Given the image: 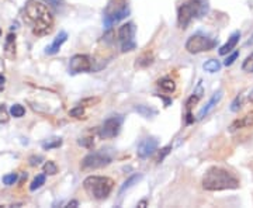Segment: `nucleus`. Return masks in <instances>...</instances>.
Segmentation results:
<instances>
[{"label": "nucleus", "instance_id": "4c0bfd02", "mask_svg": "<svg viewBox=\"0 0 253 208\" xmlns=\"http://www.w3.org/2000/svg\"><path fill=\"white\" fill-rule=\"evenodd\" d=\"M72 206H78V201H71V203L68 204V207H72Z\"/></svg>", "mask_w": 253, "mask_h": 208}, {"label": "nucleus", "instance_id": "7ed1b4c3", "mask_svg": "<svg viewBox=\"0 0 253 208\" xmlns=\"http://www.w3.org/2000/svg\"><path fill=\"white\" fill-rule=\"evenodd\" d=\"M83 189L95 200H106L114 189V180L107 176H89L83 180Z\"/></svg>", "mask_w": 253, "mask_h": 208}, {"label": "nucleus", "instance_id": "5701e85b", "mask_svg": "<svg viewBox=\"0 0 253 208\" xmlns=\"http://www.w3.org/2000/svg\"><path fill=\"white\" fill-rule=\"evenodd\" d=\"M62 145V139H58V138H54V139H49L47 142L42 144V148L45 151H49V149H54V148H59Z\"/></svg>", "mask_w": 253, "mask_h": 208}, {"label": "nucleus", "instance_id": "2f4dec72", "mask_svg": "<svg viewBox=\"0 0 253 208\" xmlns=\"http://www.w3.org/2000/svg\"><path fill=\"white\" fill-rule=\"evenodd\" d=\"M9 121V113L4 106H0V124H6Z\"/></svg>", "mask_w": 253, "mask_h": 208}, {"label": "nucleus", "instance_id": "9d476101", "mask_svg": "<svg viewBox=\"0 0 253 208\" xmlns=\"http://www.w3.org/2000/svg\"><path fill=\"white\" fill-rule=\"evenodd\" d=\"M157 149L156 138H145L138 145V156L139 158H148Z\"/></svg>", "mask_w": 253, "mask_h": 208}, {"label": "nucleus", "instance_id": "6ab92c4d", "mask_svg": "<svg viewBox=\"0 0 253 208\" xmlns=\"http://www.w3.org/2000/svg\"><path fill=\"white\" fill-rule=\"evenodd\" d=\"M203 68H204L208 74H215V72H218L221 69V63H219L218 59H208L203 65Z\"/></svg>", "mask_w": 253, "mask_h": 208}, {"label": "nucleus", "instance_id": "cd10ccee", "mask_svg": "<svg viewBox=\"0 0 253 208\" xmlns=\"http://www.w3.org/2000/svg\"><path fill=\"white\" fill-rule=\"evenodd\" d=\"M16 182H17V174L16 173H9V174L3 176V183L6 186H13Z\"/></svg>", "mask_w": 253, "mask_h": 208}, {"label": "nucleus", "instance_id": "423d86ee", "mask_svg": "<svg viewBox=\"0 0 253 208\" xmlns=\"http://www.w3.org/2000/svg\"><path fill=\"white\" fill-rule=\"evenodd\" d=\"M217 45V41L215 39H211V38L204 37V36H200V34H195L187 39L186 42V49L190 52V54H200V52H205V51H210Z\"/></svg>", "mask_w": 253, "mask_h": 208}, {"label": "nucleus", "instance_id": "e433bc0d", "mask_svg": "<svg viewBox=\"0 0 253 208\" xmlns=\"http://www.w3.org/2000/svg\"><path fill=\"white\" fill-rule=\"evenodd\" d=\"M4 82H6V79H4V76H3V75H0V86L4 85Z\"/></svg>", "mask_w": 253, "mask_h": 208}, {"label": "nucleus", "instance_id": "f3484780", "mask_svg": "<svg viewBox=\"0 0 253 208\" xmlns=\"http://www.w3.org/2000/svg\"><path fill=\"white\" fill-rule=\"evenodd\" d=\"M157 85L160 87V90L165 92V93H173V92L176 90V83H175V80H173L172 77H169V76L162 77V79L157 82Z\"/></svg>", "mask_w": 253, "mask_h": 208}, {"label": "nucleus", "instance_id": "ea45409f", "mask_svg": "<svg viewBox=\"0 0 253 208\" xmlns=\"http://www.w3.org/2000/svg\"><path fill=\"white\" fill-rule=\"evenodd\" d=\"M0 36H1V28H0Z\"/></svg>", "mask_w": 253, "mask_h": 208}, {"label": "nucleus", "instance_id": "f257e3e1", "mask_svg": "<svg viewBox=\"0 0 253 208\" xmlns=\"http://www.w3.org/2000/svg\"><path fill=\"white\" fill-rule=\"evenodd\" d=\"M24 19L33 27V33L37 37H44L52 31L54 17L48 7L37 0H28L25 3Z\"/></svg>", "mask_w": 253, "mask_h": 208}, {"label": "nucleus", "instance_id": "f8f14e48", "mask_svg": "<svg viewBox=\"0 0 253 208\" xmlns=\"http://www.w3.org/2000/svg\"><path fill=\"white\" fill-rule=\"evenodd\" d=\"M135 24L134 23H127V24L121 25L120 30H118V38H120L121 44H125V42H131L133 41L134 36H135Z\"/></svg>", "mask_w": 253, "mask_h": 208}, {"label": "nucleus", "instance_id": "9b49d317", "mask_svg": "<svg viewBox=\"0 0 253 208\" xmlns=\"http://www.w3.org/2000/svg\"><path fill=\"white\" fill-rule=\"evenodd\" d=\"M253 127V111H249L246 115H243L242 118H238L235 120L234 123L229 125L228 131L229 132H235L238 130H242V128H251Z\"/></svg>", "mask_w": 253, "mask_h": 208}, {"label": "nucleus", "instance_id": "0eeeda50", "mask_svg": "<svg viewBox=\"0 0 253 208\" xmlns=\"http://www.w3.org/2000/svg\"><path fill=\"white\" fill-rule=\"evenodd\" d=\"M110 163H111V158L109 155H106L104 152H93L84 156L80 163V168L82 170H95V169L104 168Z\"/></svg>", "mask_w": 253, "mask_h": 208}, {"label": "nucleus", "instance_id": "412c9836", "mask_svg": "<svg viewBox=\"0 0 253 208\" xmlns=\"http://www.w3.org/2000/svg\"><path fill=\"white\" fill-rule=\"evenodd\" d=\"M42 184H45V174H38L36 179L33 180L31 186H30V190L31 191H36L37 189H39Z\"/></svg>", "mask_w": 253, "mask_h": 208}, {"label": "nucleus", "instance_id": "20e7f679", "mask_svg": "<svg viewBox=\"0 0 253 208\" xmlns=\"http://www.w3.org/2000/svg\"><path fill=\"white\" fill-rule=\"evenodd\" d=\"M203 7H204L203 0H189L183 3L177 10V23L180 28H187V25L190 24L194 17L201 14Z\"/></svg>", "mask_w": 253, "mask_h": 208}, {"label": "nucleus", "instance_id": "72a5a7b5", "mask_svg": "<svg viewBox=\"0 0 253 208\" xmlns=\"http://www.w3.org/2000/svg\"><path fill=\"white\" fill-rule=\"evenodd\" d=\"M170 151H172V147H170V145H169V147H166V148H163V149H162V153H159V156H157V159H156L157 163H159V162H162V160H163V158H165V156L168 155Z\"/></svg>", "mask_w": 253, "mask_h": 208}, {"label": "nucleus", "instance_id": "2eb2a0df", "mask_svg": "<svg viewBox=\"0 0 253 208\" xmlns=\"http://www.w3.org/2000/svg\"><path fill=\"white\" fill-rule=\"evenodd\" d=\"M66 39H68V34H66L65 31H60L59 34L57 36V38L54 39V42H52L49 47H47V51H45V52H47L48 55H55V54H58L60 47L63 45V42H65Z\"/></svg>", "mask_w": 253, "mask_h": 208}, {"label": "nucleus", "instance_id": "a211bd4d", "mask_svg": "<svg viewBox=\"0 0 253 208\" xmlns=\"http://www.w3.org/2000/svg\"><path fill=\"white\" fill-rule=\"evenodd\" d=\"M4 52L9 58H14L16 57V36L14 34H9L4 42Z\"/></svg>", "mask_w": 253, "mask_h": 208}, {"label": "nucleus", "instance_id": "4468645a", "mask_svg": "<svg viewBox=\"0 0 253 208\" xmlns=\"http://www.w3.org/2000/svg\"><path fill=\"white\" fill-rule=\"evenodd\" d=\"M239 38H241V33H239V31H235V33L228 38V41L219 48V55H227L229 52H232V51L235 49V47L238 45Z\"/></svg>", "mask_w": 253, "mask_h": 208}, {"label": "nucleus", "instance_id": "f704fd0d", "mask_svg": "<svg viewBox=\"0 0 253 208\" xmlns=\"http://www.w3.org/2000/svg\"><path fill=\"white\" fill-rule=\"evenodd\" d=\"M41 160H42L41 156H33V158H30V165L31 166H37V165L41 163Z\"/></svg>", "mask_w": 253, "mask_h": 208}, {"label": "nucleus", "instance_id": "bb28decb", "mask_svg": "<svg viewBox=\"0 0 253 208\" xmlns=\"http://www.w3.org/2000/svg\"><path fill=\"white\" fill-rule=\"evenodd\" d=\"M98 103H100V98L98 97H89L82 100L79 104L83 106V107H92V106H96V104H98Z\"/></svg>", "mask_w": 253, "mask_h": 208}, {"label": "nucleus", "instance_id": "c85d7f7f", "mask_svg": "<svg viewBox=\"0 0 253 208\" xmlns=\"http://www.w3.org/2000/svg\"><path fill=\"white\" fill-rule=\"evenodd\" d=\"M135 110L138 111V113H141L144 117H151V115H154V114H156V111L155 110H151V109H146L144 106H138V107H135Z\"/></svg>", "mask_w": 253, "mask_h": 208}, {"label": "nucleus", "instance_id": "393cba45", "mask_svg": "<svg viewBox=\"0 0 253 208\" xmlns=\"http://www.w3.org/2000/svg\"><path fill=\"white\" fill-rule=\"evenodd\" d=\"M242 71L243 72H253V54H251L245 61H243V63H242Z\"/></svg>", "mask_w": 253, "mask_h": 208}, {"label": "nucleus", "instance_id": "4be33fe9", "mask_svg": "<svg viewBox=\"0 0 253 208\" xmlns=\"http://www.w3.org/2000/svg\"><path fill=\"white\" fill-rule=\"evenodd\" d=\"M10 114H12L13 117H16V118H20V117H23L25 114V109L21 104H14L10 109Z\"/></svg>", "mask_w": 253, "mask_h": 208}, {"label": "nucleus", "instance_id": "ddd939ff", "mask_svg": "<svg viewBox=\"0 0 253 208\" xmlns=\"http://www.w3.org/2000/svg\"><path fill=\"white\" fill-rule=\"evenodd\" d=\"M222 93H224L222 90H218V92H215V93L213 95V97L210 98V101H208V103L205 104L204 107H203V109L200 110V113H198V120H203L205 115H207V114H208L210 111L213 110V109H214V107L217 106L218 103H219V100L222 98Z\"/></svg>", "mask_w": 253, "mask_h": 208}, {"label": "nucleus", "instance_id": "6e6552de", "mask_svg": "<svg viewBox=\"0 0 253 208\" xmlns=\"http://www.w3.org/2000/svg\"><path fill=\"white\" fill-rule=\"evenodd\" d=\"M121 124H122V117L120 115H117V117L114 115V117L107 118L100 128V136L103 139H111V138L117 136L120 132Z\"/></svg>", "mask_w": 253, "mask_h": 208}, {"label": "nucleus", "instance_id": "aec40b11", "mask_svg": "<svg viewBox=\"0 0 253 208\" xmlns=\"http://www.w3.org/2000/svg\"><path fill=\"white\" fill-rule=\"evenodd\" d=\"M141 179H142V174H134V176H131V177H130V179H128V180H127L125 183H124V184H122V186H121L120 194H122V193H124L125 190H128V189H131V187H133L134 184L138 183V182H139Z\"/></svg>", "mask_w": 253, "mask_h": 208}, {"label": "nucleus", "instance_id": "1a4fd4ad", "mask_svg": "<svg viewBox=\"0 0 253 208\" xmlns=\"http://www.w3.org/2000/svg\"><path fill=\"white\" fill-rule=\"evenodd\" d=\"M69 69L72 74H82V72H89L92 69V61L87 55H73L69 62Z\"/></svg>", "mask_w": 253, "mask_h": 208}, {"label": "nucleus", "instance_id": "c9c22d12", "mask_svg": "<svg viewBox=\"0 0 253 208\" xmlns=\"http://www.w3.org/2000/svg\"><path fill=\"white\" fill-rule=\"evenodd\" d=\"M45 3H48V4H51V6H54V7H59V6H62V0H44Z\"/></svg>", "mask_w": 253, "mask_h": 208}, {"label": "nucleus", "instance_id": "39448f33", "mask_svg": "<svg viewBox=\"0 0 253 208\" xmlns=\"http://www.w3.org/2000/svg\"><path fill=\"white\" fill-rule=\"evenodd\" d=\"M128 7L125 0H110L109 6L104 13V25L106 28H110L113 24L118 23L120 20L125 19L128 16Z\"/></svg>", "mask_w": 253, "mask_h": 208}, {"label": "nucleus", "instance_id": "b1692460", "mask_svg": "<svg viewBox=\"0 0 253 208\" xmlns=\"http://www.w3.org/2000/svg\"><path fill=\"white\" fill-rule=\"evenodd\" d=\"M44 171H45V174H51V176H54V174L58 173V166L55 165V162L48 160V162L44 165Z\"/></svg>", "mask_w": 253, "mask_h": 208}, {"label": "nucleus", "instance_id": "c756f323", "mask_svg": "<svg viewBox=\"0 0 253 208\" xmlns=\"http://www.w3.org/2000/svg\"><path fill=\"white\" fill-rule=\"evenodd\" d=\"M79 145L87 148V149H92L95 145V141H93V138H82V139H79Z\"/></svg>", "mask_w": 253, "mask_h": 208}, {"label": "nucleus", "instance_id": "58836bf2", "mask_svg": "<svg viewBox=\"0 0 253 208\" xmlns=\"http://www.w3.org/2000/svg\"><path fill=\"white\" fill-rule=\"evenodd\" d=\"M249 100H251V101L253 103V92H252V95H251V97H249Z\"/></svg>", "mask_w": 253, "mask_h": 208}, {"label": "nucleus", "instance_id": "f03ea898", "mask_svg": "<svg viewBox=\"0 0 253 208\" xmlns=\"http://www.w3.org/2000/svg\"><path fill=\"white\" fill-rule=\"evenodd\" d=\"M241 182L234 171L225 168L213 166L205 171L203 177V189L207 191H222L239 189Z\"/></svg>", "mask_w": 253, "mask_h": 208}, {"label": "nucleus", "instance_id": "7c9ffc66", "mask_svg": "<svg viewBox=\"0 0 253 208\" xmlns=\"http://www.w3.org/2000/svg\"><path fill=\"white\" fill-rule=\"evenodd\" d=\"M238 57H239V52H238V51L232 52V54L229 55L228 58H227V59L224 61V65H225V66H231V65H232L234 62L238 59Z\"/></svg>", "mask_w": 253, "mask_h": 208}, {"label": "nucleus", "instance_id": "473e14b6", "mask_svg": "<svg viewBox=\"0 0 253 208\" xmlns=\"http://www.w3.org/2000/svg\"><path fill=\"white\" fill-rule=\"evenodd\" d=\"M241 104H242V98L238 96V97L234 100V103L231 104V110L234 111V113H236V111L241 109Z\"/></svg>", "mask_w": 253, "mask_h": 208}, {"label": "nucleus", "instance_id": "a878e982", "mask_svg": "<svg viewBox=\"0 0 253 208\" xmlns=\"http://www.w3.org/2000/svg\"><path fill=\"white\" fill-rule=\"evenodd\" d=\"M69 115L73 118H84V107L79 104L78 107H75V109L69 111Z\"/></svg>", "mask_w": 253, "mask_h": 208}, {"label": "nucleus", "instance_id": "dca6fc26", "mask_svg": "<svg viewBox=\"0 0 253 208\" xmlns=\"http://www.w3.org/2000/svg\"><path fill=\"white\" fill-rule=\"evenodd\" d=\"M154 59H155V57H154V52L152 51H145L142 52L138 58H136V62H135V66L136 68H141V69H144V68H148L149 65H152L154 63Z\"/></svg>", "mask_w": 253, "mask_h": 208}]
</instances>
